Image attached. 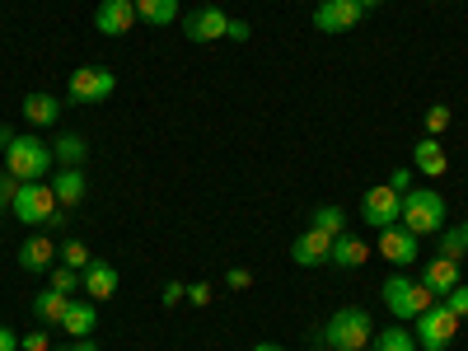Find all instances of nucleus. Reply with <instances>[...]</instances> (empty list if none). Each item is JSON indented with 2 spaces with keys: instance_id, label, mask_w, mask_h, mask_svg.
Instances as JSON below:
<instances>
[{
  "instance_id": "4c0bfd02",
  "label": "nucleus",
  "mask_w": 468,
  "mask_h": 351,
  "mask_svg": "<svg viewBox=\"0 0 468 351\" xmlns=\"http://www.w3.org/2000/svg\"><path fill=\"white\" fill-rule=\"evenodd\" d=\"M15 187H19V183H10V174H0V211L15 202Z\"/></svg>"
},
{
  "instance_id": "6e6552de",
  "label": "nucleus",
  "mask_w": 468,
  "mask_h": 351,
  "mask_svg": "<svg viewBox=\"0 0 468 351\" xmlns=\"http://www.w3.org/2000/svg\"><path fill=\"white\" fill-rule=\"evenodd\" d=\"M454 333H459V319L450 314L445 304H431V309L417 319V342H421V351H445V346L454 342Z\"/></svg>"
},
{
  "instance_id": "c03bdc74",
  "label": "nucleus",
  "mask_w": 468,
  "mask_h": 351,
  "mask_svg": "<svg viewBox=\"0 0 468 351\" xmlns=\"http://www.w3.org/2000/svg\"><path fill=\"white\" fill-rule=\"evenodd\" d=\"M459 234H463V244H468V220H463V225H459Z\"/></svg>"
},
{
  "instance_id": "c9c22d12",
  "label": "nucleus",
  "mask_w": 468,
  "mask_h": 351,
  "mask_svg": "<svg viewBox=\"0 0 468 351\" xmlns=\"http://www.w3.org/2000/svg\"><path fill=\"white\" fill-rule=\"evenodd\" d=\"M225 37H234V43H249V37H253V28H249L244 19H229V28H225Z\"/></svg>"
},
{
  "instance_id": "4468645a",
  "label": "nucleus",
  "mask_w": 468,
  "mask_h": 351,
  "mask_svg": "<svg viewBox=\"0 0 468 351\" xmlns=\"http://www.w3.org/2000/svg\"><path fill=\"white\" fill-rule=\"evenodd\" d=\"M52 192H57L61 211H75V207L85 202V192H90V183H85V169H80V165H61V169L52 174Z\"/></svg>"
},
{
  "instance_id": "473e14b6",
  "label": "nucleus",
  "mask_w": 468,
  "mask_h": 351,
  "mask_svg": "<svg viewBox=\"0 0 468 351\" xmlns=\"http://www.w3.org/2000/svg\"><path fill=\"white\" fill-rule=\"evenodd\" d=\"M187 304H192V309H207V304H211V286H207V282L187 286Z\"/></svg>"
},
{
  "instance_id": "f8f14e48",
  "label": "nucleus",
  "mask_w": 468,
  "mask_h": 351,
  "mask_svg": "<svg viewBox=\"0 0 468 351\" xmlns=\"http://www.w3.org/2000/svg\"><path fill=\"white\" fill-rule=\"evenodd\" d=\"M328 253H333V234H324V229H314V225H309L300 239L291 244V262H295V267H324Z\"/></svg>"
},
{
  "instance_id": "39448f33",
  "label": "nucleus",
  "mask_w": 468,
  "mask_h": 351,
  "mask_svg": "<svg viewBox=\"0 0 468 351\" xmlns=\"http://www.w3.org/2000/svg\"><path fill=\"white\" fill-rule=\"evenodd\" d=\"M384 304H388V314H394V319L417 324L426 309L436 304V291L426 282H412V277H388L384 282Z\"/></svg>"
},
{
  "instance_id": "b1692460",
  "label": "nucleus",
  "mask_w": 468,
  "mask_h": 351,
  "mask_svg": "<svg viewBox=\"0 0 468 351\" xmlns=\"http://www.w3.org/2000/svg\"><path fill=\"white\" fill-rule=\"evenodd\" d=\"M52 154H57V165H85L90 141H85V136H75V132H61V136L52 141Z\"/></svg>"
},
{
  "instance_id": "cd10ccee",
  "label": "nucleus",
  "mask_w": 468,
  "mask_h": 351,
  "mask_svg": "<svg viewBox=\"0 0 468 351\" xmlns=\"http://www.w3.org/2000/svg\"><path fill=\"white\" fill-rule=\"evenodd\" d=\"M52 291H85V271H75V267H66V262H57L52 267Z\"/></svg>"
},
{
  "instance_id": "f704fd0d",
  "label": "nucleus",
  "mask_w": 468,
  "mask_h": 351,
  "mask_svg": "<svg viewBox=\"0 0 468 351\" xmlns=\"http://www.w3.org/2000/svg\"><path fill=\"white\" fill-rule=\"evenodd\" d=\"M19 351H52V342H48V333H43V328H37V333L19 337Z\"/></svg>"
},
{
  "instance_id": "a18cd8bd",
  "label": "nucleus",
  "mask_w": 468,
  "mask_h": 351,
  "mask_svg": "<svg viewBox=\"0 0 468 351\" xmlns=\"http://www.w3.org/2000/svg\"><path fill=\"white\" fill-rule=\"evenodd\" d=\"M52 351H66V346H52Z\"/></svg>"
},
{
  "instance_id": "a878e982",
  "label": "nucleus",
  "mask_w": 468,
  "mask_h": 351,
  "mask_svg": "<svg viewBox=\"0 0 468 351\" xmlns=\"http://www.w3.org/2000/svg\"><path fill=\"white\" fill-rule=\"evenodd\" d=\"M309 225L324 229V234H333V239H337V234H346V211H342V207H319L314 216H309Z\"/></svg>"
},
{
  "instance_id": "79ce46f5",
  "label": "nucleus",
  "mask_w": 468,
  "mask_h": 351,
  "mask_svg": "<svg viewBox=\"0 0 468 351\" xmlns=\"http://www.w3.org/2000/svg\"><path fill=\"white\" fill-rule=\"evenodd\" d=\"M356 5H361V10H379V5H384V0H356Z\"/></svg>"
},
{
  "instance_id": "7ed1b4c3",
  "label": "nucleus",
  "mask_w": 468,
  "mask_h": 351,
  "mask_svg": "<svg viewBox=\"0 0 468 351\" xmlns=\"http://www.w3.org/2000/svg\"><path fill=\"white\" fill-rule=\"evenodd\" d=\"M370 337H375V324H370V314L361 304L337 309V314L324 324V333H319V342L328 351H361V346H370Z\"/></svg>"
},
{
  "instance_id": "4be33fe9",
  "label": "nucleus",
  "mask_w": 468,
  "mask_h": 351,
  "mask_svg": "<svg viewBox=\"0 0 468 351\" xmlns=\"http://www.w3.org/2000/svg\"><path fill=\"white\" fill-rule=\"evenodd\" d=\"M136 5V19L141 24H154V28H165L178 19V0H132Z\"/></svg>"
},
{
  "instance_id": "f257e3e1",
  "label": "nucleus",
  "mask_w": 468,
  "mask_h": 351,
  "mask_svg": "<svg viewBox=\"0 0 468 351\" xmlns=\"http://www.w3.org/2000/svg\"><path fill=\"white\" fill-rule=\"evenodd\" d=\"M10 211H15V220H24V225H48V229H57V225L70 220V216L61 211V202H57L52 183H43V178H37V183H19Z\"/></svg>"
},
{
  "instance_id": "9d476101",
  "label": "nucleus",
  "mask_w": 468,
  "mask_h": 351,
  "mask_svg": "<svg viewBox=\"0 0 468 351\" xmlns=\"http://www.w3.org/2000/svg\"><path fill=\"white\" fill-rule=\"evenodd\" d=\"M361 19H366V10L356 5V0H319L314 5V28L319 33H346Z\"/></svg>"
},
{
  "instance_id": "aec40b11",
  "label": "nucleus",
  "mask_w": 468,
  "mask_h": 351,
  "mask_svg": "<svg viewBox=\"0 0 468 351\" xmlns=\"http://www.w3.org/2000/svg\"><path fill=\"white\" fill-rule=\"evenodd\" d=\"M412 169H421L426 178H441V174L450 169V160H445V150H441L436 136H426V141L412 145Z\"/></svg>"
},
{
  "instance_id": "58836bf2",
  "label": "nucleus",
  "mask_w": 468,
  "mask_h": 351,
  "mask_svg": "<svg viewBox=\"0 0 468 351\" xmlns=\"http://www.w3.org/2000/svg\"><path fill=\"white\" fill-rule=\"evenodd\" d=\"M0 351H19V337H15L5 324H0Z\"/></svg>"
},
{
  "instance_id": "ddd939ff",
  "label": "nucleus",
  "mask_w": 468,
  "mask_h": 351,
  "mask_svg": "<svg viewBox=\"0 0 468 351\" xmlns=\"http://www.w3.org/2000/svg\"><path fill=\"white\" fill-rule=\"evenodd\" d=\"M132 24H136V5H132V0H103V5L94 10V28L103 37H122V33H132Z\"/></svg>"
},
{
  "instance_id": "f03ea898",
  "label": "nucleus",
  "mask_w": 468,
  "mask_h": 351,
  "mask_svg": "<svg viewBox=\"0 0 468 351\" xmlns=\"http://www.w3.org/2000/svg\"><path fill=\"white\" fill-rule=\"evenodd\" d=\"M52 165H57V154H52V145L43 141V136H15L10 145H5V174L10 178H19V183H37V178H48L52 174Z\"/></svg>"
},
{
  "instance_id": "72a5a7b5",
  "label": "nucleus",
  "mask_w": 468,
  "mask_h": 351,
  "mask_svg": "<svg viewBox=\"0 0 468 351\" xmlns=\"http://www.w3.org/2000/svg\"><path fill=\"white\" fill-rule=\"evenodd\" d=\"M160 300H165V304L174 309V304H183V300H187V286H183V282H165V291H160Z\"/></svg>"
},
{
  "instance_id": "0eeeda50",
  "label": "nucleus",
  "mask_w": 468,
  "mask_h": 351,
  "mask_svg": "<svg viewBox=\"0 0 468 351\" xmlns=\"http://www.w3.org/2000/svg\"><path fill=\"white\" fill-rule=\"evenodd\" d=\"M399 216H403V192H394V187H388V183L370 187L366 197H361V220H366L370 229H384V225H399Z\"/></svg>"
},
{
  "instance_id": "e433bc0d",
  "label": "nucleus",
  "mask_w": 468,
  "mask_h": 351,
  "mask_svg": "<svg viewBox=\"0 0 468 351\" xmlns=\"http://www.w3.org/2000/svg\"><path fill=\"white\" fill-rule=\"evenodd\" d=\"M388 187H394V192H408V187H412V169H394V174H388Z\"/></svg>"
},
{
  "instance_id": "a19ab883",
  "label": "nucleus",
  "mask_w": 468,
  "mask_h": 351,
  "mask_svg": "<svg viewBox=\"0 0 468 351\" xmlns=\"http://www.w3.org/2000/svg\"><path fill=\"white\" fill-rule=\"evenodd\" d=\"M253 351H286V346H277V342H258Z\"/></svg>"
},
{
  "instance_id": "c756f323",
  "label": "nucleus",
  "mask_w": 468,
  "mask_h": 351,
  "mask_svg": "<svg viewBox=\"0 0 468 351\" xmlns=\"http://www.w3.org/2000/svg\"><path fill=\"white\" fill-rule=\"evenodd\" d=\"M421 127H426V136H441L450 127V108L445 103H431V108H426V117H421Z\"/></svg>"
},
{
  "instance_id": "ea45409f",
  "label": "nucleus",
  "mask_w": 468,
  "mask_h": 351,
  "mask_svg": "<svg viewBox=\"0 0 468 351\" xmlns=\"http://www.w3.org/2000/svg\"><path fill=\"white\" fill-rule=\"evenodd\" d=\"M66 351H99V346H94L90 337H80V342H75V346H66Z\"/></svg>"
},
{
  "instance_id": "423d86ee",
  "label": "nucleus",
  "mask_w": 468,
  "mask_h": 351,
  "mask_svg": "<svg viewBox=\"0 0 468 351\" xmlns=\"http://www.w3.org/2000/svg\"><path fill=\"white\" fill-rule=\"evenodd\" d=\"M112 90H117V75L108 66H80L66 80V103H80V108L85 103H103Z\"/></svg>"
},
{
  "instance_id": "f3484780",
  "label": "nucleus",
  "mask_w": 468,
  "mask_h": 351,
  "mask_svg": "<svg viewBox=\"0 0 468 351\" xmlns=\"http://www.w3.org/2000/svg\"><path fill=\"white\" fill-rule=\"evenodd\" d=\"M117 282H122V277H117V267L108 258H94L85 267V295L90 300H112L117 295Z\"/></svg>"
},
{
  "instance_id": "37998d69",
  "label": "nucleus",
  "mask_w": 468,
  "mask_h": 351,
  "mask_svg": "<svg viewBox=\"0 0 468 351\" xmlns=\"http://www.w3.org/2000/svg\"><path fill=\"white\" fill-rule=\"evenodd\" d=\"M10 141H15V132H5V127H0V150H5Z\"/></svg>"
},
{
  "instance_id": "dca6fc26",
  "label": "nucleus",
  "mask_w": 468,
  "mask_h": 351,
  "mask_svg": "<svg viewBox=\"0 0 468 351\" xmlns=\"http://www.w3.org/2000/svg\"><path fill=\"white\" fill-rule=\"evenodd\" d=\"M19 267L24 271H52L57 267V244L48 239V234H28V239L19 244Z\"/></svg>"
},
{
  "instance_id": "7c9ffc66",
  "label": "nucleus",
  "mask_w": 468,
  "mask_h": 351,
  "mask_svg": "<svg viewBox=\"0 0 468 351\" xmlns=\"http://www.w3.org/2000/svg\"><path fill=\"white\" fill-rule=\"evenodd\" d=\"M445 309L454 319H468V286H454V291H445Z\"/></svg>"
},
{
  "instance_id": "a211bd4d",
  "label": "nucleus",
  "mask_w": 468,
  "mask_h": 351,
  "mask_svg": "<svg viewBox=\"0 0 468 351\" xmlns=\"http://www.w3.org/2000/svg\"><path fill=\"white\" fill-rule=\"evenodd\" d=\"M370 253H375V249H370L366 239H356V234H337L328 262H333V267H366V262H370Z\"/></svg>"
},
{
  "instance_id": "9b49d317",
  "label": "nucleus",
  "mask_w": 468,
  "mask_h": 351,
  "mask_svg": "<svg viewBox=\"0 0 468 351\" xmlns=\"http://www.w3.org/2000/svg\"><path fill=\"white\" fill-rule=\"evenodd\" d=\"M225 28H229V15L220 5H202V10H192L183 19L187 43H216V37H225Z\"/></svg>"
},
{
  "instance_id": "1a4fd4ad",
  "label": "nucleus",
  "mask_w": 468,
  "mask_h": 351,
  "mask_svg": "<svg viewBox=\"0 0 468 351\" xmlns=\"http://www.w3.org/2000/svg\"><path fill=\"white\" fill-rule=\"evenodd\" d=\"M375 253H384L394 267H412V262L421 258V239H417L412 229H403V225H384V229H379Z\"/></svg>"
},
{
  "instance_id": "6ab92c4d",
  "label": "nucleus",
  "mask_w": 468,
  "mask_h": 351,
  "mask_svg": "<svg viewBox=\"0 0 468 351\" xmlns=\"http://www.w3.org/2000/svg\"><path fill=\"white\" fill-rule=\"evenodd\" d=\"M417 282H426V286H431L436 295H445V291H454V286H459V262L436 253L431 262L421 267V277H417Z\"/></svg>"
},
{
  "instance_id": "bb28decb",
  "label": "nucleus",
  "mask_w": 468,
  "mask_h": 351,
  "mask_svg": "<svg viewBox=\"0 0 468 351\" xmlns=\"http://www.w3.org/2000/svg\"><path fill=\"white\" fill-rule=\"evenodd\" d=\"M57 262H66V267H75V271H85V267L94 262V253H90L80 239H66V244L57 249Z\"/></svg>"
},
{
  "instance_id": "2eb2a0df",
  "label": "nucleus",
  "mask_w": 468,
  "mask_h": 351,
  "mask_svg": "<svg viewBox=\"0 0 468 351\" xmlns=\"http://www.w3.org/2000/svg\"><path fill=\"white\" fill-rule=\"evenodd\" d=\"M99 328V300H70L66 304V314H61V333H70L75 342H80V337H90Z\"/></svg>"
},
{
  "instance_id": "5701e85b",
  "label": "nucleus",
  "mask_w": 468,
  "mask_h": 351,
  "mask_svg": "<svg viewBox=\"0 0 468 351\" xmlns=\"http://www.w3.org/2000/svg\"><path fill=\"white\" fill-rule=\"evenodd\" d=\"M66 304H70V295H66V291H37L33 314H37V324H61Z\"/></svg>"
},
{
  "instance_id": "2f4dec72",
  "label": "nucleus",
  "mask_w": 468,
  "mask_h": 351,
  "mask_svg": "<svg viewBox=\"0 0 468 351\" xmlns=\"http://www.w3.org/2000/svg\"><path fill=\"white\" fill-rule=\"evenodd\" d=\"M225 286H229V291H249V286H253V271H249V267H229V271H225Z\"/></svg>"
},
{
  "instance_id": "de8ad7c7",
  "label": "nucleus",
  "mask_w": 468,
  "mask_h": 351,
  "mask_svg": "<svg viewBox=\"0 0 468 351\" xmlns=\"http://www.w3.org/2000/svg\"><path fill=\"white\" fill-rule=\"evenodd\" d=\"M361 351H366V346H361Z\"/></svg>"
},
{
  "instance_id": "393cba45",
  "label": "nucleus",
  "mask_w": 468,
  "mask_h": 351,
  "mask_svg": "<svg viewBox=\"0 0 468 351\" xmlns=\"http://www.w3.org/2000/svg\"><path fill=\"white\" fill-rule=\"evenodd\" d=\"M370 351H417V337L408 328H384L370 337Z\"/></svg>"
},
{
  "instance_id": "c85d7f7f",
  "label": "nucleus",
  "mask_w": 468,
  "mask_h": 351,
  "mask_svg": "<svg viewBox=\"0 0 468 351\" xmlns=\"http://www.w3.org/2000/svg\"><path fill=\"white\" fill-rule=\"evenodd\" d=\"M441 258H454V262H459V258H468V244H463L459 225H454V229H450V225L441 229Z\"/></svg>"
},
{
  "instance_id": "49530a36",
  "label": "nucleus",
  "mask_w": 468,
  "mask_h": 351,
  "mask_svg": "<svg viewBox=\"0 0 468 351\" xmlns=\"http://www.w3.org/2000/svg\"><path fill=\"white\" fill-rule=\"evenodd\" d=\"M426 5H436V0H426Z\"/></svg>"
},
{
  "instance_id": "20e7f679",
  "label": "nucleus",
  "mask_w": 468,
  "mask_h": 351,
  "mask_svg": "<svg viewBox=\"0 0 468 351\" xmlns=\"http://www.w3.org/2000/svg\"><path fill=\"white\" fill-rule=\"evenodd\" d=\"M403 229H412L417 239L426 234H441L445 229V197L436 187H408L403 192V216H399Z\"/></svg>"
},
{
  "instance_id": "412c9836",
  "label": "nucleus",
  "mask_w": 468,
  "mask_h": 351,
  "mask_svg": "<svg viewBox=\"0 0 468 351\" xmlns=\"http://www.w3.org/2000/svg\"><path fill=\"white\" fill-rule=\"evenodd\" d=\"M24 117H28V127H52L61 117V103L52 94H24Z\"/></svg>"
}]
</instances>
